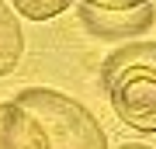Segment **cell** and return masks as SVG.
I'll list each match as a JSON object with an SVG mask.
<instances>
[{"mask_svg": "<svg viewBox=\"0 0 156 149\" xmlns=\"http://www.w3.org/2000/svg\"><path fill=\"white\" fill-rule=\"evenodd\" d=\"M14 101L38 118V125L45 128V139H49V149H108L104 128L80 101L59 94L52 87L17 90Z\"/></svg>", "mask_w": 156, "mask_h": 149, "instance_id": "6da1fadb", "label": "cell"}, {"mask_svg": "<svg viewBox=\"0 0 156 149\" xmlns=\"http://www.w3.org/2000/svg\"><path fill=\"white\" fill-rule=\"evenodd\" d=\"M104 90L115 115L135 132H156V66H118L104 69Z\"/></svg>", "mask_w": 156, "mask_h": 149, "instance_id": "7a4b0ae2", "label": "cell"}, {"mask_svg": "<svg viewBox=\"0 0 156 149\" xmlns=\"http://www.w3.org/2000/svg\"><path fill=\"white\" fill-rule=\"evenodd\" d=\"M80 21L94 38H135L146 35L156 21V11L149 4L135 7V11H122V14H108V11H94V7H80Z\"/></svg>", "mask_w": 156, "mask_h": 149, "instance_id": "3957f363", "label": "cell"}, {"mask_svg": "<svg viewBox=\"0 0 156 149\" xmlns=\"http://www.w3.org/2000/svg\"><path fill=\"white\" fill-rule=\"evenodd\" d=\"M0 149H49L45 128L17 101L0 104Z\"/></svg>", "mask_w": 156, "mask_h": 149, "instance_id": "277c9868", "label": "cell"}, {"mask_svg": "<svg viewBox=\"0 0 156 149\" xmlns=\"http://www.w3.org/2000/svg\"><path fill=\"white\" fill-rule=\"evenodd\" d=\"M21 52H24V35H21V24H17L14 11L0 0V76L14 73V66L21 62Z\"/></svg>", "mask_w": 156, "mask_h": 149, "instance_id": "5b68a950", "label": "cell"}, {"mask_svg": "<svg viewBox=\"0 0 156 149\" xmlns=\"http://www.w3.org/2000/svg\"><path fill=\"white\" fill-rule=\"evenodd\" d=\"M128 62H135V66H156V42H128L122 49H115L111 55L104 59V69H118V66H128Z\"/></svg>", "mask_w": 156, "mask_h": 149, "instance_id": "8992f818", "label": "cell"}, {"mask_svg": "<svg viewBox=\"0 0 156 149\" xmlns=\"http://www.w3.org/2000/svg\"><path fill=\"white\" fill-rule=\"evenodd\" d=\"M73 0H11V7H17L24 17H31V21H49V17L62 14Z\"/></svg>", "mask_w": 156, "mask_h": 149, "instance_id": "52a82bcc", "label": "cell"}, {"mask_svg": "<svg viewBox=\"0 0 156 149\" xmlns=\"http://www.w3.org/2000/svg\"><path fill=\"white\" fill-rule=\"evenodd\" d=\"M149 0H83V7H94V11H108V14H122V11H135V7H146Z\"/></svg>", "mask_w": 156, "mask_h": 149, "instance_id": "ba28073f", "label": "cell"}, {"mask_svg": "<svg viewBox=\"0 0 156 149\" xmlns=\"http://www.w3.org/2000/svg\"><path fill=\"white\" fill-rule=\"evenodd\" d=\"M118 149H153V146H135V142H128V146H118Z\"/></svg>", "mask_w": 156, "mask_h": 149, "instance_id": "9c48e42d", "label": "cell"}]
</instances>
